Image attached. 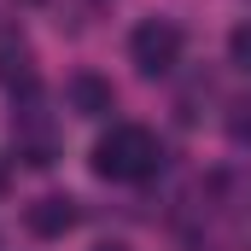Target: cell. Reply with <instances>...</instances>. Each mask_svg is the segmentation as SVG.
Listing matches in <instances>:
<instances>
[{"label": "cell", "instance_id": "6da1fadb", "mask_svg": "<svg viewBox=\"0 0 251 251\" xmlns=\"http://www.w3.org/2000/svg\"><path fill=\"white\" fill-rule=\"evenodd\" d=\"M158 164H164V146L140 123H111V134L94 140V176L100 181H146Z\"/></svg>", "mask_w": 251, "mask_h": 251}, {"label": "cell", "instance_id": "7a4b0ae2", "mask_svg": "<svg viewBox=\"0 0 251 251\" xmlns=\"http://www.w3.org/2000/svg\"><path fill=\"white\" fill-rule=\"evenodd\" d=\"M128 59L140 76H170L181 64V24L170 18H140L134 35H128Z\"/></svg>", "mask_w": 251, "mask_h": 251}, {"label": "cell", "instance_id": "3957f363", "mask_svg": "<svg viewBox=\"0 0 251 251\" xmlns=\"http://www.w3.org/2000/svg\"><path fill=\"white\" fill-rule=\"evenodd\" d=\"M76 222H82V204H76L70 193H41L35 204H24V228H29L35 240H64Z\"/></svg>", "mask_w": 251, "mask_h": 251}, {"label": "cell", "instance_id": "277c9868", "mask_svg": "<svg viewBox=\"0 0 251 251\" xmlns=\"http://www.w3.org/2000/svg\"><path fill=\"white\" fill-rule=\"evenodd\" d=\"M0 88H12L24 100L35 94V53L18 29H0Z\"/></svg>", "mask_w": 251, "mask_h": 251}, {"label": "cell", "instance_id": "5b68a950", "mask_svg": "<svg viewBox=\"0 0 251 251\" xmlns=\"http://www.w3.org/2000/svg\"><path fill=\"white\" fill-rule=\"evenodd\" d=\"M64 100H70L76 117H105V111L117 105V88H111L100 70H76V76L64 82Z\"/></svg>", "mask_w": 251, "mask_h": 251}, {"label": "cell", "instance_id": "8992f818", "mask_svg": "<svg viewBox=\"0 0 251 251\" xmlns=\"http://www.w3.org/2000/svg\"><path fill=\"white\" fill-rule=\"evenodd\" d=\"M12 128H18V158H24V164L47 170V164L59 158V140H53V128H41V123H35V111H18V117H12Z\"/></svg>", "mask_w": 251, "mask_h": 251}, {"label": "cell", "instance_id": "52a82bcc", "mask_svg": "<svg viewBox=\"0 0 251 251\" xmlns=\"http://www.w3.org/2000/svg\"><path fill=\"white\" fill-rule=\"evenodd\" d=\"M228 59H234V64L251 76V24H240V29L228 35Z\"/></svg>", "mask_w": 251, "mask_h": 251}, {"label": "cell", "instance_id": "ba28073f", "mask_svg": "<svg viewBox=\"0 0 251 251\" xmlns=\"http://www.w3.org/2000/svg\"><path fill=\"white\" fill-rule=\"evenodd\" d=\"M228 134H234L240 146H251V105H234V111H228Z\"/></svg>", "mask_w": 251, "mask_h": 251}, {"label": "cell", "instance_id": "9c48e42d", "mask_svg": "<svg viewBox=\"0 0 251 251\" xmlns=\"http://www.w3.org/2000/svg\"><path fill=\"white\" fill-rule=\"evenodd\" d=\"M94 251H128V246H123V240H100Z\"/></svg>", "mask_w": 251, "mask_h": 251}, {"label": "cell", "instance_id": "30bf717a", "mask_svg": "<svg viewBox=\"0 0 251 251\" xmlns=\"http://www.w3.org/2000/svg\"><path fill=\"white\" fill-rule=\"evenodd\" d=\"M6 181H12V170H6V158H0V193H6Z\"/></svg>", "mask_w": 251, "mask_h": 251}, {"label": "cell", "instance_id": "8fae6325", "mask_svg": "<svg viewBox=\"0 0 251 251\" xmlns=\"http://www.w3.org/2000/svg\"><path fill=\"white\" fill-rule=\"evenodd\" d=\"M88 6H111V0H88Z\"/></svg>", "mask_w": 251, "mask_h": 251}]
</instances>
